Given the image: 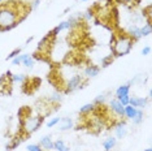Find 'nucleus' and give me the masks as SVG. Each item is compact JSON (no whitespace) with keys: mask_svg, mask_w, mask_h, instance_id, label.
<instances>
[{"mask_svg":"<svg viewBox=\"0 0 152 151\" xmlns=\"http://www.w3.org/2000/svg\"><path fill=\"white\" fill-rule=\"evenodd\" d=\"M22 7L23 4L13 0L0 3V32H8L18 25L26 15V11H21Z\"/></svg>","mask_w":152,"mask_h":151,"instance_id":"nucleus-1","label":"nucleus"},{"mask_svg":"<svg viewBox=\"0 0 152 151\" xmlns=\"http://www.w3.org/2000/svg\"><path fill=\"white\" fill-rule=\"evenodd\" d=\"M134 46V40L127 35L126 33L118 34L115 38V42L110 47H112V52H113V57H121L125 56L133 50Z\"/></svg>","mask_w":152,"mask_h":151,"instance_id":"nucleus-2","label":"nucleus"},{"mask_svg":"<svg viewBox=\"0 0 152 151\" xmlns=\"http://www.w3.org/2000/svg\"><path fill=\"white\" fill-rule=\"evenodd\" d=\"M43 121H44V116L42 115H29L20 122H21V126H22V132L26 136H29L35 133L42 126Z\"/></svg>","mask_w":152,"mask_h":151,"instance_id":"nucleus-3","label":"nucleus"},{"mask_svg":"<svg viewBox=\"0 0 152 151\" xmlns=\"http://www.w3.org/2000/svg\"><path fill=\"white\" fill-rule=\"evenodd\" d=\"M85 85H86V81H85L83 76L74 74L66 81V85H65V92H66V94L73 92L75 90H78V89H82Z\"/></svg>","mask_w":152,"mask_h":151,"instance_id":"nucleus-4","label":"nucleus"},{"mask_svg":"<svg viewBox=\"0 0 152 151\" xmlns=\"http://www.w3.org/2000/svg\"><path fill=\"white\" fill-rule=\"evenodd\" d=\"M72 27H73V25L69 22V20H68V21H63V22L58 23L56 27H53L51 32H48L47 35L51 37V38H55L56 35H58V34H60V32H63V30H69V29H72Z\"/></svg>","mask_w":152,"mask_h":151,"instance_id":"nucleus-5","label":"nucleus"},{"mask_svg":"<svg viewBox=\"0 0 152 151\" xmlns=\"http://www.w3.org/2000/svg\"><path fill=\"white\" fill-rule=\"evenodd\" d=\"M109 109H110V111H112L113 113H115L116 116H118L120 119L124 117V106L121 104V103L117 100L116 98L110 99V102H109Z\"/></svg>","mask_w":152,"mask_h":151,"instance_id":"nucleus-6","label":"nucleus"},{"mask_svg":"<svg viewBox=\"0 0 152 151\" xmlns=\"http://www.w3.org/2000/svg\"><path fill=\"white\" fill-rule=\"evenodd\" d=\"M148 100H150L148 98H143V97H130L129 104L133 106V107H135V108H138V109H143L147 106Z\"/></svg>","mask_w":152,"mask_h":151,"instance_id":"nucleus-7","label":"nucleus"},{"mask_svg":"<svg viewBox=\"0 0 152 151\" xmlns=\"http://www.w3.org/2000/svg\"><path fill=\"white\" fill-rule=\"evenodd\" d=\"M127 134V126L124 121H118L115 125V137L117 139H122L125 138Z\"/></svg>","mask_w":152,"mask_h":151,"instance_id":"nucleus-8","label":"nucleus"},{"mask_svg":"<svg viewBox=\"0 0 152 151\" xmlns=\"http://www.w3.org/2000/svg\"><path fill=\"white\" fill-rule=\"evenodd\" d=\"M100 73V67H98V65L95 64H88L83 69V77H87V78H94L96 77Z\"/></svg>","mask_w":152,"mask_h":151,"instance_id":"nucleus-9","label":"nucleus"},{"mask_svg":"<svg viewBox=\"0 0 152 151\" xmlns=\"http://www.w3.org/2000/svg\"><path fill=\"white\" fill-rule=\"evenodd\" d=\"M44 151H52L53 150V141L51 136H44L39 139V143H38Z\"/></svg>","mask_w":152,"mask_h":151,"instance_id":"nucleus-10","label":"nucleus"},{"mask_svg":"<svg viewBox=\"0 0 152 151\" xmlns=\"http://www.w3.org/2000/svg\"><path fill=\"white\" fill-rule=\"evenodd\" d=\"M51 40H52V38L51 37H43L42 39H40V42L39 44H38V52L39 54H47L48 52V50H50V43H51Z\"/></svg>","mask_w":152,"mask_h":151,"instance_id":"nucleus-11","label":"nucleus"},{"mask_svg":"<svg viewBox=\"0 0 152 151\" xmlns=\"http://www.w3.org/2000/svg\"><path fill=\"white\" fill-rule=\"evenodd\" d=\"M130 89H131V85L130 84H124L121 86L117 87V90L115 92V98L116 99H121L126 95H130Z\"/></svg>","mask_w":152,"mask_h":151,"instance_id":"nucleus-12","label":"nucleus"},{"mask_svg":"<svg viewBox=\"0 0 152 151\" xmlns=\"http://www.w3.org/2000/svg\"><path fill=\"white\" fill-rule=\"evenodd\" d=\"M57 125H58V130L60 132H66V130L73 128V120L70 117H63V119H60Z\"/></svg>","mask_w":152,"mask_h":151,"instance_id":"nucleus-13","label":"nucleus"},{"mask_svg":"<svg viewBox=\"0 0 152 151\" xmlns=\"http://www.w3.org/2000/svg\"><path fill=\"white\" fill-rule=\"evenodd\" d=\"M117 145V138L116 137H107V138L103 141V149H104V151H112L113 149L116 147Z\"/></svg>","mask_w":152,"mask_h":151,"instance_id":"nucleus-14","label":"nucleus"},{"mask_svg":"<svg viewBox=\"0 0 152 151\" xmlns=\"http://www.w3.org/2000/svg\"><path fill=\"white\" fill-rule=\"evenodd\" d=\"M34 63H35V59H34L33 55H29V54H21V64L23 67L29 68L31 69L34 67Z\"/></svg>","mask_w":152,"mask_h":151,"instance_id":"nucleus-15","label":"nucleus"},{"mask_svg":"<svg viewBox=\"0 0 152 151\" xmlns=\"http://www.w3.org/2000/svg\"><path fill=\"white\" fill-rule=\"evenodd\" d=\"M11 86H12L11 80H8L5 76H1V77H0V94L11 91Z\"/></svg>","mask_w":152,"mask_h":151,"instance_id":"nucleus-16","label":"nucleus"},{"mask_svg":"<svg viewBox=\"0 0 152 151\" xmlns=\"http://www.w3.org/2000/svg\"><path fill=\"white\" fill-rule=\"evenodd\" d=\"M126 34L134 40V42H135V40H139L140 38H142V35H140V27H138L137 25L130 26V29L127 30Z\"/></svg>","mask_w":152,"mask_h":151,"instance_id":"nucleus-17","label":"nucleus"},{"mask_svg":"<svg viewBox=\"0 0 152 151\" xmlns=\"http://www.w3.org/2000/svg\"><path fill=\"white\" fill-rule=\"evenodd\" d=\"M95 109H96V106L94 103H86V104H83L81 108H79V115H82V116L91 115Z\"/></svg>","mask_w":152,"mask_h":151,"instance_id":"nucleus-18","label":"nucleus"},{"mask_svg":"<svg viewBox=\"0 0 152 151\" xmlns=\"http://www.w3.org/2000/svg\"><path fill=\"white\" fill-rule=\"evenodd\" d=\"M137 109L138 108L133 107V106H130V104L125 106V107H124V117L127 119V120H133V117L137 113Z\"/></svg>","mask_w":152,"mask_h":151,"instance_id":"nucleus-19","label":"nucleus"},{"mask_svg":"<svg viewBox=\"0 0 152 151\" xmlns=\"http://www.w3.org/2000/svg\"><path fill=\"white\" fill-rule=\"evenodd\" d=\"M53 150L55 151H68L69 147L65 145V142L63 139H56V141H53Z\"/></svg>","mask_w":152,"mask_h":151,"instance_id":"nucleus-20","label":"nucleus"},{"mask_svg":"<svg viewBox=\"0 0 152 151\" xmlns=\"http://www.w3.org/2000/svg\"><path fill=\"white\" fill-rule=\"evenodd\" d=\"M143 120H144V112H143V109H137V113H135V116L133 117V124L134 125H139L143 122Z\"/></svg>","mask_w":152,"mask_h":151,"instance_id":"nucleus-21","label":"nucleus"},{"mask_svg":"<svg viewBox=\"0 0 152 151\" xmlns=\"http://www.w3.org/2000/svg\"><path fill=\"white\" fill-rule=\"evenodd\" d=\"M27 81V76L25 74H18V73H16V74H12V77H11V82L12 84H25V82Z\"/></svg>","mask_w":152,"mask_h":151,"instance_id":"nucleus-22","label":"nucleus"},{"mask_svg":"<svg viewBox=\"0 0 152 151\" xmlns=\"http://www.w3.org/2000/svg\"><path fill=\"white\" fill-rule=\"evenodd\" d=\"M30 112H31V109H30L29 107H21L18 109V113H17V116H18V119H20V121H22L25 117H27V116L30 115Z\"/></svg>","mask_w":152,"mask_h":151,"instance_id":"nucleus-23","label":"nucleus"},{"mask_svg":"<svg viewBox=\"0 0 152 151\" xmlns=\"http://www.w3.org/2000/svg\"><path fill=\"white\" fill-rule=\"evenodd\" d=\"M151 33H152L151 22H150V21H147L146 25H143V27H140V35H142V38H143V37H148Z\"/></svg>","mask_w":152,"mask_h":151,"instance_id":"nucleus-24","label":"nucleus"},{"mask_svg":"<svg viewBox=\"0 0 152 151\" xmlns=\"http://www.w3.org/2000/svg\"><path fill=\"white\" fill-rule=\"evenodd\" d=\"M107 102V95L105 94H100L98 95V97H95L94 99V104L96 106V107H102V106H104V103Z\"/></svg>","mask_w":152,"mask_h":151,"instance_id":"nucleus-25","label":"nucleus"},{"mask_svg":"<svg viewBox=\"0 0 152 151\" xmlns=\"http://www.w3.org/2000/svg\"><path fill=\"white\" fill-rule=\"evenodd\" d=\"M113 59H115V57H113V55H107V56H104L102 59V67L103 68L109 67V65L113 63Z\"/></svg>","mask_w":152,"mask_h":151,"instance_id":"nucleus-26","label":"nucleus"},{"mask_svg":"<svg viewBox=\"0 0 152 151\" xmlns=\"http://www.w3.org/2000/svg\"><path fill=\"white\" fill-rule=\"evenodd\" d=\"M94 17H95V15H94V11H92V9H88V11H86L83 13V18L86 21H91Z\"/></svg>","mask_w":152,"mask_h":151,"instance_id":"nucleus-27","label":"nucleus"},{"mask_svg":"<svg viewBox=\"0 0 152 151\" xmlns=\"http://www.w3.org/2000/svg\"><path fill=\"white\" fill-rule=\"evenodd\" d=\"M58 121H60V117H52L47 122V128H53V126H56L58 124Z\"/></svg>","mask_w":152,"mask_h":151,"instance_id":"nucleus-28","label":"nucleus"},{"mask_svg":"<svg viewBox=\"0 0 152 151\" xmlns=\"http://www.w3.org/2000/svg\"><path fill=\"white\" fill-rule=\"evenodd\" d=\"M26 150L27 151H44L39 145H35V143H31V145H29V146L26 147Z\"/></svg>","mask_w":152,"mask_h":151,"instance_id":"nucleus-29","label":"nucleus"},{"mask_svg":"<svg viewBox=\"0 0 152 151\" xmlns=\"http://www.w3.org/2000/svg\"><path fill=\"white\" fill-rule=\"evenodd\" d=\"M21 54V48H16V50H13L11 54L7 56V60H12L13 57H16V56H18V55Z\"/></svg>","mask_w":152,"mask_h":151,"instance_id":"nucleus-30","label":"nucleus"},{"mask_svg":"<svg viewBox=\"0 0 152 151\" xmlns=\"http://www.w3.org/2000/svg\"><path fill=\"white\" fill-rule=\"evenodd\" d=\"M118 3H122V4H127V5H133V4H137L139 3L140 0H116Z\"/></svg>","mask_w":152,"mask_h":151,"instance_id":"nucleus-31","label":"nucleus"},{"mask_svg":"<svg viewBox=\"0 0 152 151\" xmlns=\"http://www.w3.org/2000/svg\"><path fill=\"white\" fill-rule=\"evenodd\" d=\"M11 61H12V64H13V65H21V54H20L18 56L13 57Z\"/></svg>","mask_w":152,"mask_h":151,"instance_id":"nucleus-32","label":"nucleus"},{"mask_svg":"<svg viewBox=\"0 0 152 151\" xmlns=\"http://www.w3.org/2000/svg\"><path fill=\"white\" fill-rule=\"evenodd\" d=\"M50 100H51V102H60V100H61V95L58 94V92H55L52 97L50 98Z\"/></svg>","mask_w":152,"mask_h":151,"instance_id":"nucleus-33","label":"nucleus"},{"mask_svg":"<svg viewBox=\"0 0 152 151\" xmlns=\"http://www.w3.org/2000/svg\"><path fill=\"white\" fill-rule=\"evenodd\" d=\"M150 54H151V47L150 46H146V47L142 48V55H143V56H148Z\"/></svg>","mask_w":152,"mask_h":151,"instance_id":"nucleus-34","label":"nucleus"},{"mask_svg":"<svg viewBox=\"0 0 152 151\" xmlns=\"http://www.w3.org/2000/svg\"><path fill=\"white\" fill-rule=\"evenodd\" d=\"M12 74H13V73H12V72H11V70H7V73H5L4 76H5V77H7V78H8V80H11Z\"/></svg>","mask_w":152,"mask_h":151,"instance_id":"nucleus-35","label":"nucleus"},{"mask_svg":"<svg viewBox=\"0 0 152 151\" xmlns=\"http://www.w3.org/2000/svg\"><path fill=\"white\" fill-rule=\"evenodd\" d=\"M33 39H34V38H33V37H30V38H29V39H27V40H26V44H29V43H30V42H31V40H33Z\"/></svg>","mask_w":152,"mask_h":151,"instance_id":"nucleus-36","label":"nucleus"},{"mask_svg":"<svg viewBox=\"0 0 152 151\" xmlns=\"http://www.w3.org/2000/svg\"><path fill=\"white\" fill-rule=\"evenodd\" d=\"M143 151H152V150L150 149V147H148V149H146V150H143Z\"/></svg>","mask_w":152,"mask_h":151,"instance_id":"nucleus-37","label":"nucleus"},{"mask_svg":"<svg viewBox=\"0 0 152 151\" xmlns=\"http://www.w3.org/2000/svg\"><path fill=\"white\" fill-rule=\"evenodd\" d=\"M82 1H88V0H82Z\"/></svg>","mask_w":152,"mask_h":151,"instance_id":"nucleus-38","label":"nucleus"},{"mask_svg":"<svg viewBox=\"0 0 152 151\" xmlns=\"http://www.w3.org/2000/svg\"><path fill=\"white\" fill-rule=\"evenodd\" d=\"M0 3H3V0H0Z\"/></svg>","mask_w":152,"mask_h":151,"instance_id":"nucleus-39","label":"nucleus"},{"mask_svg":"<svg viewBox=\"0 0 152 151\" xmlns=\"http://www.w3.org/2000/svg\"><path fill=\"white\" fill-rule=\"evenodd\" d=\"M68 151H70V150H68Z\"/></svg>","mask_w":152,"mask_h":151,"instance_id":"nucleus-40","label":"nucleus"}]
</instances>
